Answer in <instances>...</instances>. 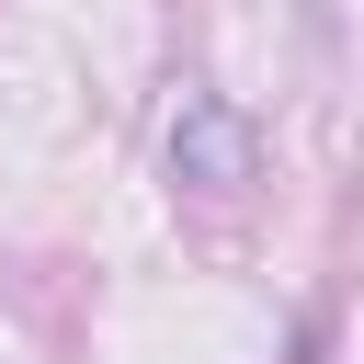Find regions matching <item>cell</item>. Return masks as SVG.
Here are the masks:
<instances>
[{"label":"cell","mask_w":364,"mask_h":364,"mask_svg":"<svg viewBox=\"0 0 364 364\" xmlns=\"http://www.w3.org/2000/svg\"><path fill=\"white\" fill-rule=\"evenodd\" d=\"M250 159H262L250 114L216 102V91H182V114H171V182H193V193H239Z\"/></svg>","instance_id":"1"}]
</instances>
